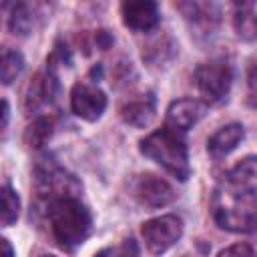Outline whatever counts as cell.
<instances>
[{
    "label": "cell",
    "instance_id": "6da1fadb",
    "mask_svg": "<svg viewBox=\"0 0 257 257\" xmlns=\"http://www.w3.org/2000/svg\"><path fill=\"white\" fill-rule=\"evenodd\" d=\"M211 217L219 229L229 233L257 229V155L243 157L217 181L211 195Z\"/></svg>",
    "mask_w": 257,
    "mask_h": 257
},
{
    "label": "cell",
    "instance_id": "7a4b0ae2",
    "mask_svg": "<svg viewBox=\"0 0 257 257\" xmlns=\"http://www.w3.org/2000/svg\"><path fill=\"white\" fill-rule=\"evenodd\" d=\"M52 239L66 251L82 245L92 231V215L80 201V193H64L40 201Z\"/></svg>",
    "mask_w": 257,
    "mask_h": 257
},
{
    "label": "cell",
    "instance_id": "3957f363",
    "mask_svg": "<svg viewBox=\"0 0 257 257\" xmlns=\"http://www.w3.org/2000/svg\"><path fill=\"white\" fill-rule=\"evenodd\" d=\"M139 151L141 155H145L147 159L163 167L175 179L179 181L189 179L191 163H189V149L183 133L163 124V128H157L139 141Z\"/></svg>",
    "mask_w": 257,
    "mask_h": 257
},
{
    "label": "cell",
    "instance_id": "277c9868",
    "mask_svg": "<svg viewBox=\"0 0 257 257\" xmlns=\"http://www.w3.org/2000/svg\"><path fill=\"white\" fill-rule=\"evenodd\" d=\"M193 80L205 104H221L233 84V66L227 58H211L195 68Z\"/></svg>",
    "mask_w": 257,
    "mask_h": 257
},
{
    "label": "cell",
    "instance_id": "5b68a950",
    "mask_svg": "<svg viewBox=\"0 0 257 257\" xmlns=\"http://www.w3.org/2000/svg\"><path fill=\"white\" fill-rule=\"evenodd\" d=\"M34 191L38 201H46L50 197L64 193H80L82 185L72 173L62 169L56 161L42 159L34 167Z\"/></svg>",
    "mask_w": 257,
    "mask_h": 257
},
{
    "label": "cell",
    "instance_id": "8992f818",
    "mask_svg": "<svg viewBox=\"0 0 257 257\" xmlns=\"http://www.w3.org/2000/svg\"><path fill=\"white\" fill-rule=\"evenodd\" d=\"M183 231H185L183 219L173 213L149 219L141 225V237L151 255L167 253L171 247H175L181 241Z\"/></svg>",
    "mask_w": 257,
    "mask_h": 257
},
{
    "label": "cell",
    "instance_id": "52a82bcc",
    "mask_svg": "<svg viewBox=\"0 0 257 257\" xmlns=\"http://www.w3.org/2000/svg\"><path fill=\"white\" fill-rule=\"evenodd\" d=\"M131 191H133V197L145 205V207H151V209H161V207H167L175 201L177 193L175 189L171 187L169 181H165L163 177H157L153 173H143V175H137L133 185H131Z\"/></svg>",
    "mask_w": 257,
    "mask_h": 257
},
{
    "label": "cell",
    "instance_id": "ba28073f",
    "mask_svg": "<svg viewBox=\"0 0 257 257\" xmlns=\"http://www.w3.org/2000/svg\"><path fill=\"white\" fill-rule=\"evenodd\" d=\"M60 92V82H58V74L56 70H42L38 74H34V78L28 82L26 92H24V108L28 114H38L50 106L56 96Z\"/></svg>",
    "mask_w": 257,
    "mask_h": 257
},
{
    "label": "cell",
    "instance_id": "9c48e42d",
    "mask_svg": "<svg viewBox=\"0 0 257 257\" xmlns=\"http://www.w3.org/2000/svg\"><path fill=\"white\" fill-rule=\"evenodd\" d=\"M108 98L104 94L102 88H98L96 84L90 82H76L70 90V110L74 116L86 120V122H94L102 116V112L106 110Z\"/></svg>",
    "mask_w": 257,
    "mask_h": 257
},
{
    "label": "cell",
    "instance_id": "30bf717a",
    "mask_svg": "<svg viewBox=\"0 0 257 257\" xmlns=\"http://www.w3.org/2000/svg\"><path fill=\"white\" fill-rule=\"evenodd\" d=\"M177 10L185 16L191 30L197 36H205V38L215 34L221 20L219 6L213 2H179Z\"/></svg>",
    "mask_w": 257,
    "mask_h": 257
},
{
    "label": "cell",
    "instance_id": "8fae6325",
    "mask_svg": "<svg viewBox=\"0 0 257 257\" xmlns=\"http://www.w3.org/2000/svg\"><path fill=\"white\" fill-rule=\"evenodd\" d=\"M120 18L128 30L151 32L161 22V10L153 0H128L120 4Z\"/></svg>",
    "mask_w": 257,
    "mask_h": 257
},
{
    "label": "cell",
    "instance_id": "7c38bea8",
    "mask_svg": "<svg viewBox=\"0 0 257 257\" xmlns=\"http://www.w3.org/2000/svg\"><path fill=\"white\" fill-rule=\"evenodd\" d=\"M207 114V104L197 98H177L167 106L165 124L173 131L187 133Z\"/></svg>",
    "mask_w": 257,
    "mask_h": 257
},
{
    "label": "cell",
    "instance_id": "4fadbf2b",
    "mask_svg": "<svg viewBox=\"0 0 257 257\" xmlns=\"http://www.w3.org/2000/svg\"><path fill=\"white\" fill-rule=\"evenodd\" d=\"M46 16V4L42 2H16L8 14V30L16 36H28Z\"/></svg>",
    "mask_w": 257,
    "mask_h": 257
},
{
    "label": "cell",
    "instance_id": "5bb4252c",
    "mask_svg": "<svg viewBox=\"0 0 257 257\" xmlns=\"http://www.w3.org/2000/svg\"><path fill=\"white\" fill-rule=\"evenodd\" d=\"M118 114L124 124L135 126V128H145L153 122V118L157 114V98L153 92H145L137 98L126 100L118 108Z\"/></svg>",
    "mask_w": 257,
    "mask_h": 257
},
{
    "label": "cell",
    "instance_id": "9a60e30c",
    "mask_svg": "<svg viewBox=\"0 0 257 257\" xmlns=\"http://www.w3.org/2000/svg\"><path fill=\"white\" fill-rule=\"evenodd\" d=\"M243 139H245V126L241 122H229L207 139V151L213 159H223L229 153H233Z\"/></svg>",
    "mask_w": 257,
    "mask_h": 257
},
{
    "label": "cell",
    "instance_id": "2e32d148",
    "mask_svg": "<svg viewBox=\"0 0 257 257\" xmlns=\"http://www.w3.org/2000/svg\"><path fill=\"white\" fill-rule=\"evenodd\" d=\"M233 28L241 40H245V42L257 40V4L255 2H237L235 4Z\"/></svg>",
    "mask_w": 257,
    "mask_h": 257
},
{
    "label": "cell",
    "instance_id": "e0dca14e",
    "mask_svg": "<svg viewBox=\"0 0 257 257\" xmlns=\"http://www.w3.org/2000/svg\"><path fill=\"white\" fill-rule=\"evenodd\" d=\"M177 44L169 34H161L143 46V60L149 66H161L175 58Z\"/></svg>",
    "mask_w": 257,
    "mask_h": 257
},
{
    "label": "cell",
    "instance_id": "ac0fdd59",
    "mask_svg": "<svg viewBox=\"0 0 257 257\" xmlns=\"http://www.w3.org/2000/svg\"><path fill=\"white\" fill-rule=\"evenodd\" d=\"M52 135H54V118L48 116V114H40L24 128L22 139H24V145L28 149L36 151V149H42L50 141Z\"/></svg>",
    "mask_w": 257,
    "mask_h": 257
},
{
    "label": "cell",
    "instance_id": "d6986e66",
    "mask_svg": "<svg viewBox=\"0 0 257 257\" xmlns=\"http://www.w3.org/2000/svg\"><path fill=\"white\" fill-rule=\"evenodd\" d=\"M2 84L10 86L24 70V56L18 50L4 48L2 50Z\"/></svg>",
    "mask_w": 257,
    "mask_h": 257
},
{
    "label": "cell",
    "instance_id": "ffe728a7",
    "mask_svg": "<svg viewBox=\"0 0 257 257\" xmlns=\"http://www.w3.org/2000/svg\"><path fill=\"white\" fill-rule=\"evenodd\" d=\"M20 215V197L10 187V183L2 185V227H12Z\"/></svg>",
    "mask_w": 257,
    "mask_h": 257
},
{
    "label": "cell",
    "instance_id": "44dd1931",
    "mask_svg": "<svg viewBox=\"0 0 257 257\" xmlns=\"http://www.w3.org/2000/svg\"><path fill=\"white\" fill-rule=\"evenodd\" d=\"M70 64H72L70 48L66 46V42L56 40V42H54V48H52V52H50V56L46 58V68L56 70L58 66H70Z\"/></svg>",
    "mask_w": 257,
    "mask_h": 257
},
{
    "label": "cell",
    "instance_id": "7402d4cb",
    "mask_svg": "<svg viewBox=\"0 0 257 257\" xmlns=\"http://www.w3.org/2000/svg\"><path fill=\"white\" fill-rule=\"evenodd\" d=\"M94 257H139V245H137V241L133 237H128V239H124L116 247L100 249Z\"/></svg>",
    "mask_w": 257,
    "mask_h": 257
},
{
    "label": "cell",
    "instance_id": "603a6c76",
    "mask_svg": "<svg viewBox=\"0 0 257 257\" xmlns=\"http://www.w3.org/2000/svg\"><path fill=\"white\" fill-rule=\"evenodd\" d=\"M217 257H255V251L249 243H235L217 253Z\"/></svg>",
    "mask_w": 257,
    "mask_h": 257
},
{
    "label": "cell",
    "instance_id": "cb8c5ba5",
    "mask_svg": "<svg viewBox=\"0 0 257 257\" xmlns=\"http://www.w3.org/2000/svg\"><path fill=\"white\" fill-rule=\"evenodd\" d=\"M247 86L251 96L257 98V54H253L247 62Z\"/></svg>",
    "mask_w": 257,
    "mask_h": 257
},
{
    "label": "cell",
    "instance_id": "d4e9b609",
    "mask_svg": "<svg viewBox=\"0 0 257 257\" xmlns=\"http://www.w3.org/2000/svg\"><path fill=\"white\" fill-rule=\"evenodd\" d=\"M92 40H94L96 48H100V50H108V48L114 44V36H112V32H110V30H106V28L96 30V32H94V36H92Z\"/></svg>",
    "mask_w": 257,
    "mask_h": 257
},
{
    "label": "cell",
    "instance_id": "484cf974",
    "mask_svg": "<svg viewBox=\"0 0 257 257\" xmlns=\"http://www.w3.org/2000/svg\"><path fill=\"white\" fill-rule=\"evenodd\" d=\"M8 118H10V104H8L6 98H2V131H6Z\"/></svg>",
    "mask_w": 257,
    "mask_h": 257
},
{
    "label": "cell",
    "instance_id": "4316f807",
    "mask_svg": "<svg viewBox=\"0 0 257 257\" xmlns=\"http://www.w3.org/2000/svg\"><path fill=\"white\" fill-rule=\"evenodd\" d=\"M0 245H2V257H14V249H12V245L8 243L6 237L0 239Z\"/></svg>",
    "mask_w": 257,
    "mask_h": 257
},
{
    "label": "cell",
    "instance_id": "83f0119b",
    "mask_svg": "<svg viewBox=\"0 0 257 257\" xmlns=\"http://www.w3.org/2000/svg\"><path fill=\"white\" fill-rule=\"evenodd\" d=\"M36 257H56V255H50V253H42V255H36Z\"/></svg>",
    "mask_w": 257,
    "mask_h": 257
}]
</instances>
